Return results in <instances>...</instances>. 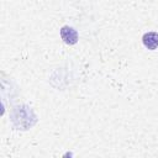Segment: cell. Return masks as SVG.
<instances>
[{"instance_id":"cell-1","label":"cell","mask_w":158,"mask_h":158,"mask_svg":"<svg viewBox=\"0 0 158 158\" xmlns=\"http://www.w3.org/2000/svg\"><path fill=\"white\" fill-rule=\"evenodd\" d=\"M60 37L67 44H75L78 42V32L69 26H63L60 28Z\"/></svg>"},{"instance_id":"cell-2","label":"cell","mask_w":158,"mask_h":158,"mask_svg":"<svg viewBox=\"0 0 158 158\" xmlns=\"http://www.w3.org/2000/svg\"><path fill=\"white\" fill-rule=\"evenodd\" d=\"M143 46L147 49H156L158 47V33L157 32H147L142 37Z\"/></svg>"}]
</instances>
